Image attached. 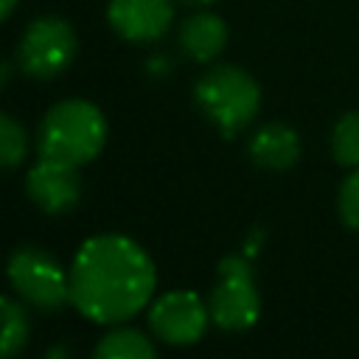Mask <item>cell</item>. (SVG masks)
I'll return each instance as SVG.
<instances>
[{"label":"cell","mask_w":359,"mask_h":359,"mask_svg":"<svg viewBox=\"0 0 359 359\" xmlns=\"http://www.w3.org/2000/svg\"><path fill=\"white\" fill-rule=\"evenodd\" d=\"M210 323L222 331L238 334L250 331L261 314V294L250 261L241 255H227L219 261V280L208 297Z\"/></svg>","instance_id":"obj_5"},{"label":"cell","mask_w":359,"mask_h":359,"mask_svg":"<svg viewBox=\"0 0 359 359\" xmlns=\"http://www.w3.org/2000/svg\"><path fill=\"white\" fill-rule=\"evenodd\" d=\"M0 309H3V337H0V351L6 359H11L14 353H20L28 342V314L22 309V303H17L14 297H3L0 300Z\"/></svg>","instance_id":"obj_13"},{"label":"cell","mask_w":359,"mask_h":359,"mask_svg":"<svg viewBox=\"0 0 359 359\" xmlns=\"http://www.w3.org/2000/svg\"><path fill=\"white\" fill-rule=\"evenodd\" d=\"M337 210L345 227L359 230V168H353L342 180L339 194H337Z\"/></svg>","instance_id":"obj_16"},{"label":"cell","mask_w":359,"mask_h":359,"mask_svg":"<svg viewBox=\"0 0 359 359\" xmlns=\"http://www.w3.org/2000/svg\"><path fill=\"white\" fill-rule=\"evenodd\" d=\"M8 283L20 300L39 311H56L70 303V272L42 247L22 244L8 255Z\"/></svg>","instance_id":"obj_4"},{"label":"cell","mask_w":359,"mask_h":359,"mask_svg":"<svg viewBox=\"0 0 359 359\" xmlns=\"http://www.w3.org/2000/svg\"><path fill=\"white\" fill-rule=\"evenodd\" d=\"M107 118L84 98H67L53 104L36 132L39 157H53L70 165L93 163L107 146Z\"/></svg>","instance_id":"obj_2"},{"label":"cell","mask_w":359,"mask_h":359,"mask_svg":"<svg viewBox=\"0 0 359 359\" xmlns=\"http://www.w3.org/2000/svg\"><path fill=\"white\" fill-rule=\"evenodd\" d=\"M227 25L219 14L210 11H199L191 14L182 25H180V48L188 59L208 65L216 62L222 56V50L227 48Z\"/></svg>","instance_id":"obj_11"},{"label":"cell","mask_w":359,"mask_h":359,"mask_svg":"<svg viewBox=\"0 0 359 359\" xmlns=\"http://www.w3.org/2000/svg\"><path fill=\"white\" fill-rule=\"evenodd\" d=\"M79 50L76 31L62 17H36L25 25L17 45V67L31 79H53L65 73Z\"/></svg>","instance_id":"obj_6"},{"label":"cell","mask_w":359,"mask_h":359,"mask_svg":"<svg viewBox=\"0 0 359 359\" xmlns=\"http://www.w3.org/2000/svg\"><path fill=\"white\" fill-rule=\"evenodd\" d=\"M208 320H210L208 303L191 289L165 292L149 306V328H151V334L160 342L177 345V348L199 342L205 328H208Z\"/></svg>","instance_id":"obj_7"},{"label":"cell","mask_w":359,"mask_h":359,"mask_svg":"<svg viewBox=\"0 0 359 359\" xmlns=\"http://www.w3.org/2000/svg\"><path fill=\"white\" fill-rule=\"evenodd\" d=\"M107 20L126 42H157L174 22L171 0H109Z\"/></svg>","instance_id":"obj_9"},{"label":"cell","mask_w":359,"mask_h":359,"mask_svg":"<svg viewBox=\"0 0 359 359\" xmlns=\"http://www.w3.org/2000/svg\"><path fill=\"white\" fill-rule=\"evenodd\" d=\"M154 342L137 328H112L95 345V359H151Z\"/></svg>","instance_id":"obj_12"},{"label":"cell","mask_w":359,"mask_h":359,"mask_svg":"<svg viewBox=\"0 0 359 359\" xmlns=\"http://www.w3.org/2000/svg\"><path fill=\"white\" fill-rule=\"evenodd\" d=\"M300 151H303L300 135L292 126L280 123V121L264 123L261 129L252 132V137L247 143L250 160L255 165L266 168V171H286V168H292L300 160Z\"/></svg>","instance_id":"obj_10"},{"label":"cell","mask_w":359,"mask_h":359,"mask_svg":"<svg viewBox=\"0 0 359 359\" xmlns=\"http://www.w3.org/2000/svg\"><path fill=\"white\" fill-rule=\"evenodd\" d=\"M331 154L345 168H359V112H345L331 129Z\"/></svg>","instance_id":"obj_14"},{"label":"cell","mask_w":359,"mask_h":359,"mask_svg":"<svg viewBox=\"0 0 359 359\" xmlns=\"http://www.w3.org/2000/svg\"><path fill=\"white\" fill-rule=\"evenodd\" d=\"M70 306L98 325L132 320L151 303L157 269L129 236L101 233L87 238L70 264Z\"/></svg>","instance_id":"obj_1"},{"label":"cell","mask_w":359,"mask_h":359,"mask_svg":"<svg viewBox=\"0 0 359 359\" xmlns=\"http://www.w3.org/2000/svg\"><path fill=\"white\" fill-rule=\"evenodd\" d=\"M185 3H199V6H208V3H213V0H185Z\"/></svg>","instance_id":"obj_18"},{"label":"cell","mask_w":359,"mask_h":359,"mask_svg":"<svg viewBox=\"0 0 359 359\" xmlns=\"http://www.w3.org/2000/svg\"><path fill=\"white\" fill-rule=\"evenodd\" d=\"M14 8H17V0H0V17L3 20H8L14 14Z\"/></svg>","instance_id":"obj_17"},{"label":"cell","mask_w":359,"mask_h":359,"mask_svg":"<svg viewBox=\"0 0 359 359\" xmlns=\"http://www.w3.org/2000/svg\"><path fill=\"white\" fill-rule=\"evenodd\" d=\"M194 101L199 112L224 135L244 132L261 109L258 81L238 65H216L205 70L194 84Z\"/></svg>","instance_id":"obj_3"},{"label":"cell","mask_w":359,"mask_h":359,"mask_svg":"<svg viewBox=\"0 0 359 359\" xmlns=\"http://www.w3.org/2000/svg\"><path fill=\"white\" fill-rule=\"evenodd\" d=\"M25 154H28L25 126H22L14 115L3 112V115H0V163H3V168L11 171V168L22 165Z\"/></svg>","instance_id":"obj_15"},{"label":"cell","mask_w":359,"mask_h":359,"mask_svg":"<svg viewBox=\"0 0 359 359\" xmlns=\"http://www.w3.org/2000/svg\"><path fill=\"white\" fill-rule=\"evenodd\" d=\"M25 191H28V199L42 213L59 216L79 205L84 185H81L79 165H70L53 157H39L25 174Z\"/></svg>","instance_id":"obj_8"}]
</instances>
